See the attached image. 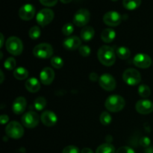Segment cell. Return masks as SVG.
I'll return each instance as SVG.
<instances>
[{
    "mask_svg": "<svg viewBox=\"0 0 153 153\" xmlns=\"http://www.w3.org/2000/svg\"><path fill=\"white\" fill-rule=\"evenodd\" d=\"M97 56L100 63L106 67L112 66L116 61L114 50L113 48L108 46H101L98 50Z\"/></svg>",
    "mask_w": 153,
    "mask_h": 153,
    "instance_id": "cell-1",
    "label": "cell"
},
{
    "mask_svg": "<svg viewBox=\"0 0 153 153\" xmlns=\"http://www.w3.org/2000/svg\"><path fill=\"white\" fill-rule=\"evenodd\" d=\"M126 105L123 97L120 95H111L108 97L105 100V105L108 111L111 112H118L123 110Z\"/></svg>",
    "mask_w": 153,
    "mask_h": 153,
    "instance_id": "cell-2",
    "label": "cell"
},
{
    "mask_svg": "<svg viewBox=\"0 0 153 153\" xmlns=\"http://www.w3.org/2000/svg\"><path fill=\"white\" fill-rule=\"evenodd\" d=\"M5 45L7 52L15 56L20 55L23 50V44L22 40L17 37L12 36L9 37L6 41Z\"/></svg>",
    "mask_w": 153,
    "mask_h": 153,
    "instance_id": "cell-3",
    "label": "cell"
},
{
    "mask_svg": "<svg viewBox=\"0 0 153 153\" xmlns=\"http://www.w3.org/2000/svg\"><path fill=\"white\" fill-rule=\"evenodd\" d=\"M33 54L36 58H40V59H46L52 56L53 48L49 43H40L34 48Z\"/></svg>",
    "mask_w": 153,
    "mask_h": 153,
    "instance_id": "cell-4",
    "label": "cell"
},
{
    "mask_svg": "<svg viewBox=\"0 0 153 153\" xmlns=\"http://www.w3.org/2000/svg\"><path fill=\"white\" fill-rule=\"evenodd\" d=\"M5 133L9 137L13 139H19L24 134L23 127L16 121H12L6 126Z\"/></svg>",
    "mask_w": 153,
    "mask_h": 153,
    "instance_id": "cell-5",
    "label": "cell"
},
{
    "mask_svg": "<svg viewBox=\"0 0 153 153\" xmlns=\"http://www.w3.org/2000/svg\"><path fill=\"white\" fill-rule=\"evenodd\" d=\"M123 81L128 85L134 86L138 85L141 81V75L137 70L128 68L124 71L123 74Z\"/></svg>",
    "mask_w": 153,
    "mask_h": 153,
    "instance_id": "cell-6",
    "label": "cell"
},
{
    "mask_svg": "<svg viewBox=\"0 0 153 153\" xmlns=\"http://www.w3.org/2000/svg\"><path fill=\"white\" fill-rule=\"evenodd\" d=\"M54 16L53 10L49 8H43L37 13L36 20L40 26H46L53 20Z\"/></svg>",
    "mask_w": 153,
    "mask_h": 153,
    "instance_id": "cell-7",
    "label": "cell"
},
{
    "mask_svg": "<svg viewBox=\"0 0 153 153\" xmlns=\"http://www.w3.org/2000/svg\"><path fill=\"white\" fill-rule=\"evenodd\" d=\"M91 13L85 8H81L76 11L73 16V23L79 27L85 26L89 22Z\"/></svg>",
    "mask_w": 153,
    "mask_h": 153,
    "instance_id": "cell-8",
    "label": "cell"
},
{
    "mask_svg": "<svg viewBox=\"0 0 153 153\" xmlns=\"http://www.w3.org/2000/svg\"><path fill=\"white\" fill-rule=\"evenodd\" d=\"M39 116L36 112L28 111L22 117V123L28 128H33L39 124Z\"/></svg>",
    "mask_w": 153,
    "mask_h": 153,
    "instance_id": "cell-9",
    "label": "cell"
},
{
    "mask_svg": "<svg viewBox=\"0 0 153 153\" xmlns=\"http://www.w3.org/2000/svg\"><path fill=\"white\" fill-rule=\"evenodd\" d=\"M99 83L100 87L105 91H112L116 88L117 83L116 80L111 75L108 73L102 75L99 79Z\"/></svg>",
    "mask_w": 153,
    "mask_h": 153,
    "instance_id": "cell-10",
    "label": "cell"
},
{
    "mask_svg": "<svg viewBox=\"0 0 153 153\" xmlns=\"http://www.w3.org/2000/svg\"><path fill=\"white\" fill-rule=\"evenodd\" d=\"M121 19H122L121 15L118 12L113 11V10L107 12L103 16V22L107 25L111 27L119 25L121 22Z\"/></svg>",
    "mask_w": 153,
    "mask_h": 153,
    "instance_id": "cell-11",
    "label": "cell"
},
{
    "mask_svg": "<svg viewBox=\"0 0 153 153\" xmlns=\"http://www.w3.org/2000/svg\"><path fill=\"white\" fill-rule=\"evenodd\" d=\"M133 64L141 69H146L152 64V59L148 55L144 53L137 54L133 58Z\"/></svg>",
    "mask_w": 153,
    "mask_h": 153,
    "instance_id": "cell-12",
    "label": "cell"
},
{
    "mask_svg": "<svg viewBox=\"0 0 153 153\" xmlns=\"http://www.w3.org/2000/svg\"><path fill=\"white\" fill-rule=\"evenodd\" d=\"M135 109L140 114H148L153 111V103L150 100H140L136 103Z\"/></svg>",
    "mask_w": 153,
    "mask_h": 153,
    "instance_id": "cell-13",
    "label": "cell"
},
{
    "mask_svg": "<svg viewBox=\"0 0 153 153\" xmlns=\"http://www.w3.org/2000/svg\"><path fill=\"white\" fill-rule=\"evenodd\" d=\"M34 15H35V8L31 4H24L19 10V16L22 20H30L34 17Z\"/></svg>",
    "mask_w": 153,
    "mask_h": 153,
    "instance_id": "cell-14",
    "label": "cell"
},
{
    "mask_svg": "<svg viewBox=\"0 0 153 153\" xmlns=\"http://www.w3.org/2000/svg\"><path fill=\"white\" fill-rule=\"evenodd\" d=\"M40 82L45 85H49L55 79V72L50 67H45L40 73Z\"/></svg>",
    "mask_w": 153,
    "mask_h": 153,
    "instance_id": "cell-15",
    "label": "cell"
},
{
    "mask_svg": "<svg viewBox=\"0 0 153 153\" xmlns=\"http://www.w3.org/2000/svg\"><path fill=\"white\" fill-rule=\"evenodd\" d=\"M40 120L43 125H45L46 126L51 127L56 124L57 121H58V117L53 111H46L42 113L41 116H40Z\"/></svg>",
    "mask_w": 153,
    "mask_h": 153,
    "instance_id": "cell-16",
    "label": "cell"
},
{
    "mask_svg": "<svg viewBox=\"0 0 153 153\" xmlns=\"http://www.w3.org/2000/svg\"><path fill=\"white\" fill-rule=\"evenodd\" d=\"M63 45L68 50H76L82 46V40L77 36H71L64 40Z\"/></svg>",
    "mask_w": 153,
    "mask_h": 153,
    "instance_id": "cell-17",
    "label": "cell"
},
{
    "mask_svg": "<svg viewBox=\"0 0 153 153\" xmlns=\"http://www.w3.org/2000/svg\"><path fill=\"white\" fill-rule=\"evenodd\" d=\"M26 100L22 97H19L13 101L12 104V110L15 114H21L26 108Z\"/></svg>",
    "mask_w": 153,
    "mask_h": 153,
    "instance_id": "cell-18",
    "label": "cell"
},
{
    "mask_svg": "<svg viewBox=\"0 0 153 153\" xmlns=\"http://www.w3.org/2000/svg\"><path fill=\"white\" fill-rule=\"evenodd\" d=\"M25 87L29 92L36 93L40 91V83L35 78H30L25 82Z\"/></svg>",
    "mask_w": 153,
    "mask_h": 153,
    "instance_id": "cell-19",
    "label": "cell"
},
{
    "mask_svg": "<svg viewBox=\"0 0 153 153\" xmlns=\"http://www.w3.org/2000/svg\"><path fill=\"white\" fill-rule=\"evenodd\" d=\"M95 34V30L91 26H85L81 31V38L85 42H88L93 39Z\"/></svg>",
    "mask_w": 153,
    "mask_h": 153,
    "instance_id": "cell-20",
    "label": "cell"
},
{
    "mask_svg": "<svg viewBox=\"0 0 153 153\" xmlns=\"http://www.w3.org/2000/svg\"><path fill=\"white\" fill-rule=\"evenodd\" d=\"M116 37V31L112 28H105L101 33V39L105 43H111Z\"/></svg>",
    "mask_w": 153,
    "mask_h": 153,
    "instance_id": "cell-21",
    "label": "cell"
},
{
    "mask_svg": "<svg viewBox=\"0 0 153 153\" xmlns=\"http://www.w3.org/2000/svg\"><path fill=\"white\" fill-rule=\"evenodd\" d=\"M141 4V0H123V4L126 9L129 10H135Z\"/></svg>",
    "mask_w": 153,
    "mask_h": 153,
    "instance_id": "cell-22",
    "label": "cell"
},
{
    "mask_svg": "<svg viewBox=\"0 0 153 153\" xmlns=\"http://www.w3.org/2000/svg\"><path fill=\"white\" fill-rule=\"evenodd\" d=\"M13 76L18 80H24L28 76V71L24 67H18L13 71Z\"/></svg>",
    "mask_w": 153,
    "mask_h": 153,
    "instance_id": "cell-23",
    "label": "cell"
},
{
    "mask_svg": "<svg viewBox=\"0 0 153 153\" xmlns=\"http://www.w3.org/2000/svg\"><path fill=\"white\" fill-rule=\"evenodd\" d=\"M96 153H115V148L109 143H103L97 148Z\"/></svg>",
    "mask_w": 153,
    "mask_h": 153,
    "instance_id": "cell-24",
    "label": "cell"
},
{
    "mask_svg": "<svg viewBox=\"0 0 153 153\" xmlns=\"http://www.w3.org/2000/svg\"><path fill=\"white\" fill-rule=\"evenodd\" d=\"M117 55L120 59L126 60L129 58L131 55V52L126 46H120L117 49Z\"/></svg>",
    "mask_w": 153,
    "mask_h": 153,
    "instance_id": "cell-25",
    "label": "cell"
},
{
    "mask_svg": "<svg viewBox=\"0 0 153 153\" xmlns=\"http://www.w3.org/2000/svg\"><path fill=\"white\" fill-rule=\"evenodd\" d=\"M46 105V100L44 97H39L35 99L34 102V108L37 111H42Z\"/></svg>",
    "mask_w": 153,
    "mask_h": 153,
    "instance_id": "cell-26",
    "label": "cell"
},
{
    "mask_svg": "<svg viewBox=\"0 0 153 153\" xmlns=\"http://www.w3.org/2000/svg\"><path fill=\"white\" fill-rule=\"evenodd\" d=\"M138 94L143 98H146L151 94L150 88L146 85H140L138 88Z\"/></svg>",
    "mask_w": 153,
    "mask_h": 153,
    "instance_id": "cell-27",
    "label": "cell"
},
{
    "mask_svg": "<svg viewBox=\"0 0 153 153\" xmlns=\"http://www.w3.org/2000/svg\"><path fill=\"white\" fill-rule=\"evenodd\" d=\"M40 34H41V30H40V27L38 26H33L28 31V35H29L30 38L32 40H37L40 37Z\"/></svg>",
    "mask_w": 153,
    "mask_h": 153,
    "instance_id": "cell-28",
    "label": "cell"
},
{
    "mask_svg": "<svg viewBox=\"0 0 153 153\" xmlns=\"http://www.w3.org/2000/svg\"><path fill=\"white\" fill-rule=\"evenodd\" d=\"M100 123H101L102 125L108 126L109 124L111 123L112 117L111 116L110 114L108 113V112L106 111H104L100 114Z\"/></svg>",
    "mask_w": 153,
    "mask_h": 153,
    "instance_id": "cell-29",
    "label": "cell"
},
{
    "mask_svg": "<svg viewBox=\"0 0 153 153\" xmlns=\"http://www.w3.org/2000/svg\"><path fill=\"white\" fill-rule=\"evenodd\" d=\"M64 61L61 58L58 56H55L52 57V59H51V64L53 67H55V69H60L64 66Z\"/></svg>",
    "mask_w": 153,
    "mask_h": 153,
    "instance_id": "cell-30",
    "label": "cell"
},
{
    "mask_svg": "<svg viewBox=\"0 0 153 153\" xmlns=\"http://www.w3.org/2000/svg\"><path fill=\"white\" fill-rule=\"evenodd\" d=\"M16 60L13 58H8L4 63V67L7 70H13L16 67Z\"/></svg>",
    "mask_w": 153,
    "mask_h": 153,
    "instance_id": "cell-31",
    "label": "cell"
},
{
    "mask_svg": "<svg viewBox=\"0 0 153 153\" xmlns=\"http://www.w3.org/2000/svg\"><path fill=\"white\" fill-rule=\"evenodd\" d=\"M74 31V27L72 23H66L62 28V33L65 36H70Z\"/></svg>",
    "mask_w": 153,
    "mask_h": 153,
    "instance_id": "cell-32",
    "label": "cell"
},
{
    "mask_svg": "<svg viewBox=\"0 0 153 153\" xmlns=\"http://www.w3.org/2000/svg\"><path fill=\"white\" fill-rule=\"evenodd\" d=\"M79 51L80 55L83 57L89 56L91 52V48L88 46H86V45H85V46H81V47L79 49Z\"/></svg>",
    "mask_w": 153,
    "mask_h": 153,
    "instance_id": "cell-33",
    "label": "cell"
},
{
    "mask_svg": "<svg viewBox=\"0 0 153 153\" xmlns=\"http://www.w3.org/2000/svg\"><path fill=\"white\" fill-rule=\"evenodd\" d=\"M62 153H79V149L75 146H67L63 149Z\"/></svg>",
    "mask_w": 153,
    "mask_h": 153,
    "instance_id": "cell-34",
    "label": "cell"
},
{
    "mask_svg": "<svg viewBox=\"0 0 153 153\" xmlns=\"http://www.w3.org/2000/svg\"><path fill=\"white\" fill-rule=\"evenodd\" d=\"M43 5L46 7H52L58 2V0H39Z\"/></svg>",
    "mask_w": 153,
    "mask_h": 153,
    "instance_id": "cell-35",
    "label": "cell"
},
{
    "mask_svg": "<svg viewBox=\"0 0 153 153\" xmlns=\"http://www.w3.org/2000/svg\"><path fill=\"white\" fill-rule=\"evenodd\" d=\"M139 143H140V146H143V147L147 148V147H149V145H150L151 140L148 137H143L142 138H140Z\"/></svg>",
    "mask_w": 153,
    "mask_h": 153,
    "instance_id": "cell-36",
    "label": "cell"
},
{
    "mask_svg": "<svg viewBox=\"0 0 153 153\" xmlns=\"http://www.w3.org/2000/svg\"><path fill=\"white\" fill-rule=\"evenodd\" d=\"M116 153H135L131 148L128 146H121L117 150Z\"/></svg>",
    "mask_w": 153,
    "mask_h": 153,
    "instance_id": "cell-37",
    "label": "cell"
},
{
    "mask_svg": "<svg viewBox=\"0 0 153 153\" xmlns=\"http://www.w3.org/2000/svg\"><path fill=\"white\" fill-rule=\"evenodd\" d=\"M8 120H9V117L7 115L2 114L1 117H0V121H1V123L2 124V125L7 123L8 122Z\"/></svg>",
    "mask_w": 153,
    "mask_h": 153,
    "instance_id": "cell-38",
    "label": "cell"
},
{
    "mask_svg": "<svg viewBox=\"0 0 153 153\" xmlns=\"http://www.w3.org/2000/svg\"><path fill=\"white\" fill-rule=\"evenodd\" d=\"M89 79H91L92 82H96V81H97L98 79H100V78H99L98 75L96 73H91L89 76Z\"/></svg>",
    "mask_w": 153,
    "mask_h": 153,
    "instance_id": "cell-39",
    "label": "cell"
},
{
    "mask_svg": "<svg viewBox=\"0 0 153 153\" xmlns=\"http://www.w3.org/2000/svg\"><path fill=\"white\" fill-rule=\"evenodd\" d=\"M81 153H94V152L90 148H84V149H82Z\"/></svg>",
    "mask_w": 153,
    "mask_h": 153,
    "instance_id": "cell-40",
    "label": "cell"
},
{
    "mask_svg": "<svg viewBox=\"0 0 153 153\" xmlns=\"http://www.w3.org/2000/svg\"><path fill=\"white\" fill-rule=\"evenodd\" d=\"M145 153H153V147H147L145 149Z\"/></svg>",
    "mask_w": 153,
    "mask_h": 153,
    "instance_id": "cell-41",
    "label": "cell"
},
{
    "mask_svg": "<svg viewBox=\"0 0 153 153\" xmlns=\"http://www.w3.org/2000/svg\"><path fill=\"white\" fill-rule=\"evenodd\" d=\"M0 36H1V47H2L3 44H4V36L2 34H0Z\"/></svg>",
    "mask_w": 153,
    "mask_h": 153,
    "instance_id": "cell-42",
    "label": "cell"
},
{
    "mask_svg": "<svg viewBox=\"0 0 153 153\" xmlns=\"http://www.w3.org/2000/svg\"><path fill=\"white\" fill-rule=\"evenodd\" d=\"M60 1L64 4H67V3H70L72 0H60Z\"/></svg>",
    "mask_w": 153,
    "mask_h": 153,
    "instance_id": "cell-43",
    "label": "cell"
},
{
    "mask_svg": "<svg viewBox=\"0 0 153 153\" xmlns=\"http://www.w3.org/2000/svg\"><path fill=\"white\" fill-rule=\"evenodd\" d=\"M0 73H1V83H2L3 81H4V74H3V72L2 70H1V72H0Z\"/></svg>",
    "mask_w": 153,
    "mask_h": 153,
    "instance_id": "cell-44",
    "label": "cell"
},
{
    "mask_svg": "<svg viewBox=\"0 0 153 153\" xmlns=\"http://www.w3.org/2000/svg\"><path fill=\"white\" fill-rule=\"evenodd\" d=\"M111 1H118V0H111Z\"/></svg>",
    "mask_w": 153,
    "mask_h": 153,
    "instance_id": "cell-45",
    "label": "cell"
},
{
    "mask_svg": "<svg viewBox=\"0 0 153 153\" xmlns=\"http://www.w3.org/2000/svg\"><path fill=\"white\" fill-rule=\"evenodd\" d=\"M152 64H153V62H152Z\"/></svg>",
    "mask_w": 153,
    "mask_h": 153,
    "instance_id": "cell-46",
    "label": "cell"
}]
</instances>
